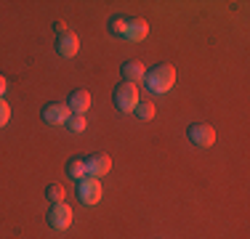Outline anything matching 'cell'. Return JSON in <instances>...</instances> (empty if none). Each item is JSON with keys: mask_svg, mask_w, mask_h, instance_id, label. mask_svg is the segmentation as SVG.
<instances>
[{"mask_svg": "<svg viewBox=\"0 0 250 239\" xmlns=\"http://www.w3.org/2000/svg\"><path fill=\"white\" fill-rule=\"evenodd\" d=\"M8 120H11V106L0 99V128H5V125H8Z\"/></svg>", "mask_w": 250, "mask_h": 239, "instance_id": "cell-17", "label": "cell"}, {"mask_svg": "<svg viewBox=\"0 0 250 239\" xmlns=\"http://www.w3.org/2000/svg\"><path fill=\"white\" fill-rule=\"evenodd\" d=\"M133 112H136V117H139V120H152L157 109H154V104H149V101H146V104H141V101H139V106H136Z\"/></svg>", "mask_w": 250, "mask_h": 239, "instance_id": "cell-15", "label": "cell"}, {"mask_svg": "<svg viewBox=\"0 0 250 239\" xmlns=\"http://www.w3.org/2000/svg\"><path fill=\"white\" fill-rule=\"evenodd\" d=\"M77 48H80V40H77V35H72V32L59 35V40H56V53H59V56L72 59L75 53H77Z\"/></svg>", "mask_w": 250, "mask_h": 239, "instance_id": "cell-10", "label": "cell"}, {"mask_svg": "<svg viewBox=\"0 0 250 239\" xmlns=\"http://www.w3.org/2000/svg\"><path fill=\"white\" fill-rule=\"evenodd\" d=\"M45 197L56 205V202H64V197H67V191H64V186L62 183H48L45 186Z\"/></svg>", "mask_w": 250, "mask_h": 239, "instance_id": "cell-14", "label": "cell"}, {"mask_svg": "<svg viewBox=\"0 0 250 239\" xmlns=\"http://www.w3.org/2000/svg\"><path fill=\"white\" fill-rule=\"evenodd\" d=\"M112 99H115V106L120 112H133L139 106V88L133 82H120L112 93Z\"/></svg>", "mask_w": 250, "mask_h": 239, "instance_id": "cell-2", "label": "cell"}, {"mask_svg": "<svg viewBox=\"0 0 250 239\" xmlns=\"http://www.w3.org/2000/svg\"><path fill=\"white\" fill-rule=\"evenodd\" d=\"M187 136H189V141H192L194 146H200V149H208V146H213V143H216V130H213L210 125H205V122L189 125Z\"/></svg>", "mask_w": 250, "mask_h": 239, "instance_id": "cell-3", "label": "cell"}, {"mask_svg": "<svg viewBox=\"0 0 250 239\" xmlns=\"http://www.w3.org/2000/svg\"><path fill=\"white\" fill-rule=\"evenodd\" d=\"M67 128L72 130V133H80V130H85V117L83 115H72L67 120Z\"/></svg>", "mask_w": 250, "mask_h": 239, "instance_id": "cell-16", "label": "cell"}, {"mask_svg": "<svg viewBox=\"0 0 250 239\" xmlns=\"http://www.w3.org/2000/svg\"><path fill=\"white\" fill-rule=\"evenodd\" d=\"M48 223H51V229H56V231L69 229V226H72V207H69L67 202H56V205H51Z\"/></svg>", "mask_w": 250, "mask_h": 239, "instance_id": "cell-4", "label": "cell"}, {"mask_svg": "<svg viewBox=\"0 0 250 239\" xmlns=\"http://www.w3.org/2000/svg\"><path fill=\"white\" fill-rule=\"evenodd\" d=\"M67 176L75 178V181H83L85 178V159H80V157L67 159Z\"/></svg>", "mask_w": 250, "mask_h": 239, "instance_id": "cell-12", "label": "cell"}, {"mask_svg": "<svg viewBox=\"0 0 250 239\" xmlns=\"http://www.w3.org/2000/svg\"><path fill=\"white\" fill-rule=\"evenodd\" d=\"M146 32H149V24L144 19H139V16H133V19H128V27H125V40L141 43V40L146 38Z\"/></svg>", "mask_w": 250, "mask_h": 239, "instance_id": "cell-9", "label": "cell"}, {"mask_svg": "<svg viewBox=\"0 0 250 239\" xmlns=\"http://www.w3.org/2000/svg\"><path fill=\"white\" fill-rule=\"evenodd\" d=\"M53 29H56L59 35H67V32H69V29H67V24H64V21H56V24H53Z\"/></svg>", "mask_w": 250, "mask_h": 239, "instance_id": "cell-18", "label": "cell"}, {"mask_svg": "<svg viewBox=\"0 0 250 239\" xmlns=\"http://www.w3.org/2000/svg\"><path fill=\"white\" fill-rule=\"evenodd\" d=\"M43 122L48 125H67V120L72 117V112H69L67 104H59V101H53V104H45L43 106Z\"/></svg>", "mask_w": 250, "mask_h": 239, "instance_id": "cell-6", "label": "cell"}, {"mask_svg": "<svg viewBox=\"0 0 250 239\" xmlns=\"http://www.w3.org/2000/svg\"><path fill=\"white\" fill-rule=\"evenodd\" d=\"M123 82H133V85H136V82H141V80H144V75H146V67H144V64H141V61H136V59H130V61H125L123 64Z\"/></svg>", "mask_w": 250, "mask_h": 239, "instance_id": "cell-11", "label": "cell"}, {"mask_svg": "<svg viewBox=\"0 0 250 239\" xmlns=\"http://www.w3.org/2000/svg\"><path fill=\"white\" fill-rule=\"evenodd\" d=\"M77 197H80L83 205H96V202L101 199V183H99V178L85 176L83 181H77Z\"/></svg>", "mask_w": 250, "mask_h": 239, "instance_id": "cell-5", "label": "cell"}, {"mask_svg": "<svg viewBox=\"0 0 250 239\" xmlns=\"http://www.w3.org/2000/svg\"><path fill=\"white\" fill-rule=\"evenodd\" d=\"M67 106H69L72 115H83V117H85V112L91 109V93H88V91H72V93H69Z\"/></svg>", "mask_w": 250, "mask_h": 239, "instance_id": "cell-8", "label": "cell"}, {"mask_svg": "<svg viewBox=\"0 0 250 239\" xmlns=\"http://www.w3.org/2000/svg\"><path fill=\"white\" fill-rule=\"evenodd\" d=\"M125 27H128V16H112L109 19V32L115 38H125Z\"/></svg>", "mask_w": 250, "mask_h": 239, "instance_id": "cell-13", "label": "cell"}, {"mask_svg": "<svg viewBox=\"0 0 250 239\" xmlns=\"http://www.w3.org/2000/svg\"><path fill=\"white\" fill-rule=\"evenodd\" d=\"M5 88H8V82H5V77L0 75V99H3V96H5Z\"/></svg>", "mask_w": 250, "mask_h": 239, "instance_id": "cell-19", "label": "cell"}, {"mask_svg": "<svg viewBox=\"0 0 250 239\" xmlns=\"http://www.w3.org/2000/svg\"><path fill=\"white\" fill-rule=\"evenodd\" d=\"M109 170H112L109 154H91V157L85 159V176H91V178H101Z\"/></svg>", "mask_w": 250, "mask_h": 239, "instance_id": "cell-7", "label": "cell"}, {"mask_svg": "<svg viewBox=\"0 0 250 239\" xmlns=\"http://www.w3.org/2000/svg\"><path fill=\"white\" fill-rule=\"evenodd\" d=\"M144 82L154 93H168L176 85V69L170 64H157V67H152L144 75Z\"/></svg>", "mask_w": 250, "mask_h": 239, "instance_id": "cell-1", "label": "cell"}]
</instances>
